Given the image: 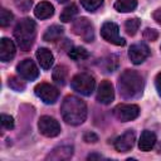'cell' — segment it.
<instances>
[{
	"label": "cell",
	"instance_id": "1",
	"mask_svg": "<svg viewBox=\"0 0 161 161\" xmlns=\"http://www.w3.org/2000/svg\"><path fill=\"white\" fill-rule=\"evenodd\" d=\"M118 92L123 99H135L141 97L143 92V79L141 74L133 69H126L118 78Z\"/></svg>",
	"mask_w": 161,
	"mask_h": 161
},
{
	"label": "cell",
	"instance_id": "2",
	"mask_svg": "<svg viewBox=\"0 0 161 161\" xmlns=\"http://www.w3.org/2000/svg\"><path fill=\"white\" fill-rule=\"evenodd\" d=\"M60 113L63 119L72 126L82 125L87 118V106L77 96H67L62 103Z\"/></svg>",
	"mask_w": 161,
	"mask_h": 161
},
{
	"label": "cell",
	"instance_id": "3",
	"mask_svg": "<svg viewBox=\"0 0 161 161\" xmlns=\"http://www.w3.org/2000/svg\"><path fill=\"white\" fill-rule=\"evenodd\" d=\"M35 35H36V25L35 21L30 18L21 19L14 29V36L16 39V43L19 48L24 52H28L31 48L35 40Z\"/></svg>",
	"mask_w": 161,
	"mask_h": 161
},
{
	"label": "cell",
	"instance_id": "4",
	"mask_svg": "<svg viewBox=\"0 0 161 161\" xmlns=\"http://www.w3.org/2000/svg\"><path fill=\"white\" fill-rule=\"evenodd\" d=\"M94 86L96 80L88 73H78L70 80V87L83 96H91L94 91Z\"/></svg>",
	"mask_w": 161,
	"mask_h": 161
},
{
	"label": "cell",
	"instance_id": "5",
	"mask_svg": "<svg viewBox=\"0 0 161 161\" xmlns=\"http://www.w3.org/2000/svg\"><path fill=\"white\" fill-rule=\"evenodd\" d=\"M72 31L78 35L82 40L87 42V43H91L94 40V31H93V25L92 23L84 18V16H80L78 19H75L72 24Z\"/></svg>",
	"mask_w": 161,
	"mask_h": 161
},
{
	"label": "cell",
	"instance_id": "6",
	"mask_svg": "<svg viewBox=\"0 0 161 161\" xmlns=\"http://www.w3.org/2000/svg\"><path fill=\"white\" fill-rule=\"evenodd\" d=\"M101 36L114 45H125L126 40L119 36V29L118 25L113 21H106L101 28Z\"/></svg>",
	"mask_w": 161,
	"mask_h": 161
},
{
	"label": "cell",
	"instance_id": "7",
	"mask_svg": "<svg viewBox=\"0 0 161 161\" xmlns=\"http://www.w3.org/2000/svg\"><path fill=\"white\" fill-rule=\"evenodd\" d=\"M113 114L121 122H128V121H132V119L138 117L140 108H138L137 104L121 103V104H117L113 108Z\"/></svg>",
	"mask_w": 161,
	"mask_h": 161
},
{
	"label": "cell",
	"instance_id": "8",
	"mask_svg": "<svg viewBox=\"0 0 161 161\" xmlns=\"http://www.w3.org/2000/svg\"><path fill=\"white\" fill-rule=\"evenodd\" d=\"M34 92H35L36 97H39L47 104L55 103V101L59 97V91L54 86H52L49 83H39L34 88Z\"/></svg>",
	"mask_w": 161,
	"mask_h": 161
},
{
	"label": "cell",
	"instance_id": "9",
	"mask_svg": "<svg viewBox=\"0 0 161 161\" xmlns=\"http://www.w3.org/2000/svg\"><path fill=\"white\" fill-rule=\"evenodd\" d=\"M39 132L45 137H55L60 133V125L58 121L50 116H43L40 117L38 122Z\"/></svg>",
	"mask_w": 161,
	"mask_h": 161
},
{
	"label": "cell",
	"instance_id": "10",
	"mask_svg": "<svg viewBox=\"0 0 161 161\" xmlns=\"http://www.w3.org/2000/svg\"><path fill=\"white\" fill-rule=\"evenodd\" d=\"M16 70L20 74V77L25 80H34L39 75L38 67L31 59H24L16 65Z\"/></svg>",
	"mask_w": 161,
	"mask_h": 161
},
{
	"label": "cell",
	"instance_id": "11",
	"mask_svg": "<svg viewBox=\"0 0 161 161\" xmlns=\"http://www.w3.org/2000/svg\"><path fill=\"white\" fill-rule=\"evenodd\" d=\"M148 55H150V49L143 43L133 44L128 50V57L133 64H141Z\"/></svg>",
	"mask_w": 161,
	"mask_h": 161
},
{
	"label": "cell",
	"instance_id": "12",
	"mask_svg": "<svg viewBox=\"0 0 161 161\" xmlns=\"http://www.w3.org/2000/svg\"><path fill=\"white\" fill-rule=\"evenodd\" d=\"M114 99L113 86L109 80H102L97 91V101L102 104H109Z\"/></svg>",
	"mask_w": 161,
	"mask_h": 161
},
{
	"label": "cell",
	"instance_id": "13",
	"mask_svg": "<svg viewBox=\"0 0 161 161\" xmlns=\"http://www.w3.org/2000/svg\"><path fill=\"white\" fill-rule=\"evenodd\" d=\"M135 140H136L135 132L132 130H128L125 133H122L119 137L116 138V141H114V148L118 152H127V151H130L133 147Z\"/></svg>",
	"mask_w": 161,
	"mask_h": 161
},
{
	"label": "cell",
	"instance_id": "14",
	"mask_svg": "<svg viewBox=\"0 0 161 161\" xmlns=\"http://www.w3.org/2000/svg\"><path fill=\"white\" fill-rule=\"evenodd\" d=\"M15 44L13 43V40L8 39V38H3L0 40V59L3 62H9L14 58L15 55Z\"/></svg>",
	"mask_w": 161,
	"mask_h": 161
},
{
	"label": "cell",
	"instance_id": "15",
	"mask_svg": "<svg viewBox=\"0 0 161 161\" xmlns=\"http://www.w3.org/2000/svg\"><path fill=\"white\" fill-rule=\"evenodd\" d=\"M73 155V147L72 146H59L55 147L48 156V160H54V161H62V160H68Z\"/></svg>",
	"mask_w": 161,
	"mask_h": 161
},
{
	"label": "cell",
	"instance_id": "16",
	"mask_svg": "<svg viewBox=\"0 0 161 161\" xmlns=\"http://www.w3.org/2000/svg\"><path fill=\"white\" fill-rule=\"evenodd\" d=\"M156 143V135L148 130H145L141 133L140 141H138V148L141 151H150Z\"/></svg>",
	"mask_w": 161,
	"mask_h": 161
},
{
	"label": "cell",
	"instance_id": "17",
	"mask_svg": "<svg viewBox=\"0 0 161 161\" xmlns=\"http://www.w3.org/2000/svg\"><path fill=\"white\" fill-rule=\"evenodd\" d=\"M35 55H36V59H38V62L43 69H50V67L53 65V62H54V57L49 49L39 48L36 50Z\"/></svg>",
	"mask_w": 161,
	"mask_h": 161
},
{
	"label": "cell",
	"instance_id": "18",
	"mask_svg": "<svg viewBox=\"0 0 161 161\" xmlns=\"http://www.w3.org/2000/svg\"><path fill=\"white\" fill-rule=\"evenodd\" d=\"M34 14L38 19H48L54 14V6L48 1H42L35 6Z\"/></svg>",
	"mask_w": 161,
	"mask_h": 161
},
{
	"label": "cell",
	"instance_id": "19",
	"mask_svg": "<svg viewBox=\"0 0 161 161\" xmlns=\"http://www.w3.org/2000/svg\"><path fill=\"white\" fill-rule=\"evenodd\" d=\"M63 35V28L59 25H52L49 26L44 35H43V40L45 42H57L59 40V38Z\"/></svg>",
	"mask_w": 161,
	"mask_h": 161
},
{
	"label": "cell",
	"instance_id": "20",
	"mask_svg": "<svg viewBox=\"0 0 161 161\" xmlns=\"http://www.w3.org/2000/svg\"><path fill=\"white\" fill-rule=\"evenodd\" d=\"M137 6V0H116L114 9L119 13H130L133 11Z\"/></svg>",
	"mask_w": 161,
	"mask_h": 161
},
{
	"label": "cell",
	"instance_id": "21",
	"mask_svg": "<svg viewBox=\"0 0 161 161\" xmlns=\"http://www.w3.org/2000/svg\"><path fill=\"white\" fill-rule=\"evenodd\" d=\"M67 77H68V68L65 65H57L53 70V80L57 83V84H65V80H67Z\"/></svg>",
	"mask_w": 161,
	"mask_h": 161
},
{
	"label": "cell",
	"instance_id": "22",
	"mask_svg": "<svg viewBox=\"0 0 161 161\" xmlns=\"http://www.w3.org/2000/svg\"><path fill=\"white\" fill-rule=\"evenodd\" d=\"M77 13H78L77 5H75V4H69V5H67V6L63 9V11H62V14H60V20H62L63 23H68V21L73 20V18L77 15Z\"/></svg>",
	"mask_w": 161,
	"mask_h": 161
},
{
	"label": "cell",
	"instance_id": "23",
	"mask_svg": "<svg viewBox=\"0 0 161 161\" xmlns=\"http://www.w3.org/2000/svg\"><path fill=\"white\" fill-rule=\"evenodd\" d=\"M68 55L73 60H83V59H87L89 57V53L82 47H75V48L69 49Z\"/></svg>",
	"mask_w": 161,
	"mask_h": 161
},
{
	"label": "cell",
	"instance_id": "24",
	"mask_svg": "<svg viewBox=\"0 0 161 161\" xmlns=\"http://www.w3.org/2000/svg\"><path fill=\"white\" fill-rule=\"evenodd\" d=\"M140 24H141V20L137 19V18H132V19L126 20V23H125L126 33H127L128 35L133 36V35L137 33V30H138V28H140Z\"/></svg>",
	"mask_w": 161,
	"mask_h": 161
},
{
	"label": "cell",
	"instance_id": "25",
	"mask_svg": "<svg viewBox=\"0 0 161 161\" xmlns=\"http://www.w3.org/2000/svg\"><path fill=\"white\" fill-rule=\"evenodd\" d=\"M8 83H9V87H10L11 89H14V91L21 92V91L25 89V83H24V80H21V79L18 78V77H10Z\"/></svg>",
	"mask_w": 161,
	"mask_h": 161
},
{
	"label": "cell",
	"instance_id": "26",
	"mask_svg": "<svg viewBox=\"0 0 161 161\" xmlns=\"http://www.w3.org/2000/svg\"><path fill=\"white\" fill-rule=\"evenodd\" d=\"M102 3H103V0H80L82 6L87 11H94V10H97L102 5Z\"/></svg>",
	"mask_w": 161,
	"mask_h": 161
},
{
	"label": "cell",
	"instance_id": "27",
	"mask_svg": "<svg viewBox=\"0 0 161 161\" xmlns=\"http://www.w3.org/2000/svg\"><path fill=\"white\" fill-rule=\"evenodd\" d=\"M13 18L14 16L9 10H6V9H1L0 10V25L1 26H8L11 23Z\"/></svg>",
	"mask_w": 161,
	"mask_h": 161
},
{
	"label": "cell",
	"instance_id": "28",
	"mask_svg": "<svg viewBox=\"0 0 161 161\" xmlns=\"http://www.w3.org/2000/svg\"><path fill=\"white\" fill-rule=\"evenodd\" d=\"M14 4L20 11H29L33 5V1L31 0H14Z\"/></svg>",
	"mask_w": 161,
	"mask_h": 161
},
{
	"label": "cell",
	"instance_id": "29",
	"mask_svg": "<svg viewBox=\"0 0 161 161\" xmlns=\"http://www.w3.org/2000/svg\"><path fill=\"white\" fill-rule=\"evenodd\" d=\"M157 38H158V33H157V30H155V29H150V28H147V29L143 30V39H145V40L155 42Z\"/></svg>",
	"mask_w": 161,
	"mask_h": 161
},
{
	"label": "cell",
	"instance_id": "30",
	"mask_svg": "<svg viewBox=\"0 0 161 161\" xmlns=\"http://www.w3.org/2000/svg\"><path fill=\"white\" fill-rule=\"evenodd\" d=\"M1 125L6 130H13L14 128V119L11 116L8 114H1Z\"/></svg>",
	"mask_w": 161,
	"mask_h": 161
},
{
	"label": "cell",
	"instance_id": "31",
	"mask_svg": "<svg viewBox=\"0 0 161 161\" xmlns=\"http://www.w3.org/2000/svg\"><path fill=\"white\" fill-rule=\"evenodd\" d=\"M112 63H117V57L116 55H111L107 59H104V64H107V67L104 68V72H113L116 65H112Z\"/></svg>",
	"mask_w": 161,
	"mask_h": 161
},
{
	"label": "cell",
	"instance_id": "32",
	"mask_svg": "<svg viewBox=\"0 0 161 161\" xmlns=\"http://www.w3.org/2000/svg\"><path fill=\"white\" fill-rule=\"evenodd\" d=\"M83 140H84L87 143H91V142L94 143V142L98 141V136H97L96 133H93V132H87V133H84Z\"/></svg>",
	"mask_w": 161,
	"mask_h": 161
},
{
	"label": "cell",
	"instance_id": "33",
	"mask_svg": "<svg viewBox=\"0 0 161 161\" xmlns=\"http://www.w3.org/2000/svg\"><path fill=\"white\" fill-rule=\"evenodd\" d=\"M155 86H156V89H157L158 96H161V72L155 78Z\"/></svg>",
	"mask_w": 161,
	"mask_h": 161
},
{
	"label": "cell",
	"instance_id": "34",
	"mask_svg": "<svg viewBox=\"0 0 161 161\" xmlns=\"http://www.w3.org/2000/svg\"><path fill=\"white\" fill-rule=\"evenodd\" d=\"M152 18H153V20H155L157 24H160V25H161V8L153 11V14H152Z\"/></svg>",
	"mask_w": 161,
	"mask_h": 161
},
{
	"label": "cell",
	"instance_id": "35",
	"mask_svg": "<svg viewBox=\"0 0 161 161\" xmlns=\"http://www.w3.org/2000/svg\"><path fill=\"white\" fill-rule=\"evenodd\" d=\"M102 156L101 155H89L88 156V160H92V158H101Z\"/></svg>",
	"mask_w": 161,
	"mask_h": 161
},
{
	"label": "cell",
	"instance_id": "36",
	"mask_svg": "<svg viewBox=\"0 0 161 161\" xmlns=\"http://www.w3.org/2000/svg\"><path fill=\"white\" fill-rule=\"evenodd\" d=\"M57 1H58V3H67L68 0H57Z\"/></svg>",
	"mask_w": 161,
	"mask_h": 161
},
{
	"label": "cell",
	"instance_id": "37",
	"mask_svg": "<svg viewBox=\"0 0 161 161\" xmlns=\"http://www.w3.org/2000/svg\"><path fill=\"white\" fill-rule=\"evenodd\" d=\"M160 49H161V48H160Z\"/></svg>",
	"mask_w": 161,
	"mask_h": 161
}]
</instances>
